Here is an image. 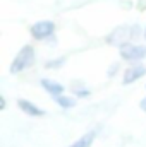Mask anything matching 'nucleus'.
<instances>
[{"label":"nucleus","mask_w":146,"mask_h":147,"mask_svg":"<svg viewBox=\"0 0 146 147\" xmlns=\"http://www.w3.org/2000/svg\"><path fill=\"white\" fill-rule=\"evenodd\" d=\"M41 87H45L46 92H50L52 96H59L64 92V86L55 82V80H50V79H43L41 80Z\"/></svg>","instance_id":"7"},{"label":"nucleus","mask_w":146,"mask_h":147,"mask_svg":"<svg viewBox=\"0 0 146 147\" xmlns=\"http://www.w3.org/2000/svg\"><path fill=\"white\" fill-rule=\"evenodd\" d=\"M143 75H145V67H141V65H134V67H131V69H127V70L124 72V79H122V82H124V84H131V82L138 80V79L143 77Z\"/></svg>","instance_id":"5"},{"label":"nucleus","mask_w":146,"mask_h":147,"mask_svg":"<svg viewBox=\"0 0 146 147\" xmlns=\"http://www.w3.org/2000/svg\"><path fill=\"white\" fill-rule=\"evenodd\" d=\"M5 108V99H3V96H0V110H3Z\"/></svg>","instance_id":"11"},{"label":"nucleus","mask_w":146,"mask_h":147,"mask_svg":"<svg viewBox=\"0 0 146 147\" xmlns=\"http://www.w3.org/2000/svg\"><path fill=\"white\" fill-rule=\"evenodd\" d=\"M141 110H143V111H146V98L143 99V101H141Z\"/></svg>","instance_id":"12"},{"label":"nucleus","mask_w":146,"mask_h":147,"mask_svg":"<svg viewBox=\"0 0 146 147\" xmlns=\"http://www.w3.org/2000/svg\"><path fill=\"white\" fill-rule=\"evenodd\" d=\"M131 34H129V28H117L113 33H110V36L107 38L110 45H115V46H122L126 39H129Z\"/></svg>","instance_id":"4"},{"label":"nucleus","mask_w":146,"mask_h":147,"mask_svg":"<svg viewBox=\"0 0 146 147\" xmlns=\"http://www.w3.org/2000/svg\"><path fill=\"white\" fill-rule=\"evenodd\" d=\"M55 101H57V105H59V106H62V108H72L74 105H76V101H74V99L65 98V96H62V94L55 96Z\"/></svg>","instance_id":"9"},{"label":"nucleus","mask_w":146,"mask_h":147,"mask_svg":"<svg viewBox=\"0 0 146 147\" xmlns=\"http://www.w3.org/2000/svg\"><path fill=\"white\" fill-rule=\"evenodd\" d=\"M17 105H19L21 110L24 111L26 115H29V116H41V115H45L43 110H40L38 106H35L33 103H29V101H26V99H19Z\"/></svg>","instance_id":"6"},{"label":"nucleus","mask_w":146,"mask_h":147,"mask_svg":"<svg viewBox=\"0 0 146 147\" xmlns=\"http://www.w3.org/2000/svg\"><path fill=\"white\" fill-rule=\"evenodd\" d=\"M145 38H146V29H145Z\"/></svg>","instance_id":"13"},{"label":"nucleus","mask_w":146,"mask_h":147,"mask_svg":"<svg viewBox=\"0 0 146 147\" xmlns=\"http://www.w3.org/2000/svg\"><path fill=\"white\" fill-rule=\"evenodd\" d=\"M93 140H95V132H89V134L83 135L81 139H77L71 147H89L93 144Z\"/></svg>","instance_id":"8"},{"label":"nucleus","mask_w":146,"mask_h":147,"mask_svg":"<svg viewBox=\"0 0 146 147\" xmlns=\"http://www.w3.org/2000/svg\"><path fill=\"white\" fill-rule=\"evenodd\" d=\"M35 62V50L31 46H23L19 50V53L16 55L12 65H10V72L12 74H19L23 70H26L28 67H31Z\"/></svg>","instance_id":"1"},{"label":"nucleus","mask_w":146,"mask_h":147,"mask_svg":"<svg viewBox=\"0 0 146 147\" xmlns=\"http://www.w3.org/2000/svg\"><path fill=\"white\" fill-rule=\"evenodd\" d=\"M53 31H55V24L52 21H40L31 26V36L35 39H46L53 34Z\"/></svg>","instance_id":"2"},{"label":"nucleus","mask_w":146,"mask_h":147,"mask_svg":"<svg viewBox=\"0 0 146 147\" xmlns=\"http://www.w3.org/2000/svg\"><path fill=\"white\" fill-rule=\"evenodd\" d=\"M62 63H64V58H59V62H50L48 67H59V65H62Z\"/></svg>","instance_id":"10"},{"label":"nucleus","mask_w":146,"mask_h":147,"mask_svg":"<svg viewBox=\"0 0 146 147\" xmlns=\"http://www.w3.org/2000/svg\"><path fill=\"white\" fill-rule=\"evenodd\" d=\"M120 57L124 60H141L146 57V46L141 45H122L120 46Z\"/></svg>","instance_id":"3"}]
</instances>
